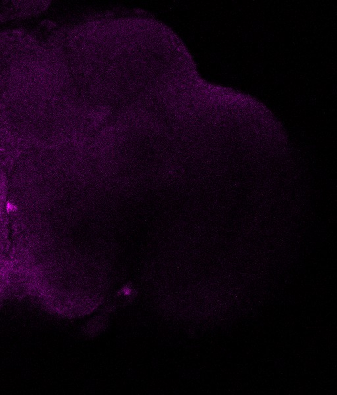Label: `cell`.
<instances>
[{"label":"cell","instance_id":"cell-1","mask_svg":"<svg viewBox=\"0 0 337 395\" xmlns=\"http://www.w3.org/2000/svg\"><path fill=\"white\" fill-rule=\"evenodd\" d=\"M50 4L44 1H12L4 8L6 12L0 14V21L16 20V18H27L35 16L44 11Z\"/></svg>","mask_w":337,"mask_h":395}]
</instances>
